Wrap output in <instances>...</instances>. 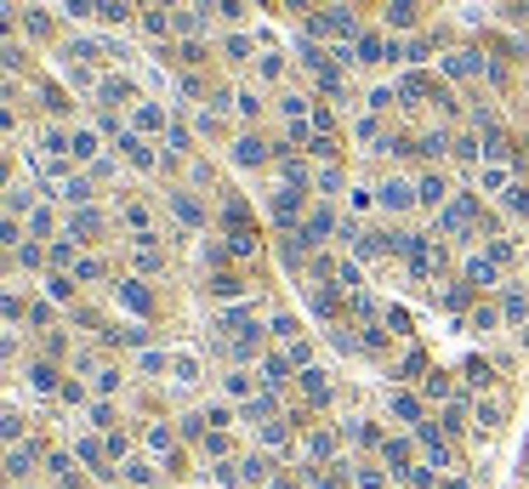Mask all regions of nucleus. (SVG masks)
Returning a JSON list of instances; mask_svg holds the SVG:
<instances>
[{
    "label": "nucleus",
    "mask_w": 529,
    "mask_h": 489,
    "mask_svg": "<svg viewBox=\"0 0 529 489\" xmlns=\"http://www.w3.org/2000/svg\"><path fill=\"white\" fill-rule=\"evenodd\" d=\"M125 12H131L125 0H103V17H114V23H125Z\"/></svg>",
    "instance_id": "1"
}]
</instances>
